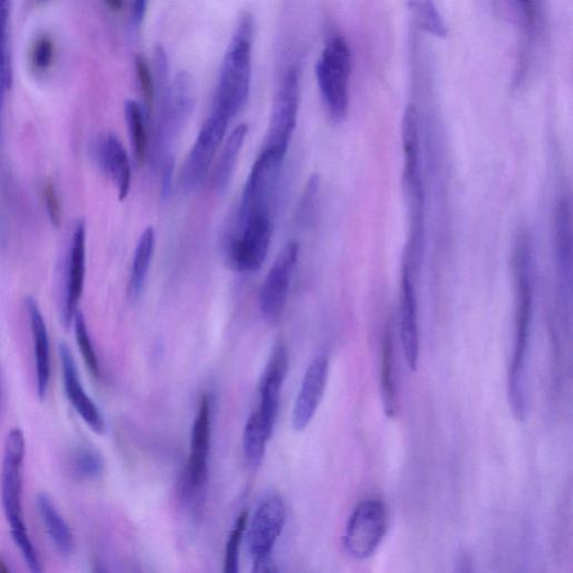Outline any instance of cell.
<instances>
[{
	"label": "cell",
	"instance_id": "cell-14",
	"mask_svg": "<svg viewBox=\"0 0 573 573\" xmlns=\"http://www.w3.org/2000/svg\"><path fill=\"white\" fill-rule=\"evenodd\" d=\"M330 373V358L322 353L311 360L301 382L293 409L291 423L296 432H303L321 404Z\"/></svg>",
	"mask_w": 573,
	"mask_h": 573
},
{
	"label": "cell",
	"instance_id": "cell-25",
	"mask_svg": "<svg viewBox=\"0 0 573 573\" xmlns=\"http://www.w3.org/2000/svg\"><path fill=\"white\" fill-rule=\"evenodd\" d=\"M125 118L137 162L144 163L149 152L147 115L135 100L125 103Z\"/></svg>",
	"mask_w": 573,
	"mask_h": 573
},
{
	"label": "cell",
	"instance_id": "cell-31",
	"mask_svg": "<svg viewBox=\"0 0 573 573\" xmlns=\"http://www.w3.org/2000/svg\"><path fill=\"white\" fill-rule=\"evenodd\" d=\"M248 527V513L243 512L230 534L225 558V572L237 573L239 571V554L244 532Z\"/></svg>",
	"mask_w": 573,
	"mask_h": 573
},
{
	"label": "cell",
	"instance_id": "cell-16",
	"mask_svg": "<svg viewBox=\"0 0 573 573\" xmlns=\"http://www.w3.org/2000/svg\"><path fill=\"white\" fill-rule=\"evenodd\" d=\"M59 351L65 389L70 403L93 433L96 435L106 434V422H104L101 411L82 387L70 347L66 343H61Z\"/></svg>",
	"mask_w": 573,
	"mask_h": 573
},
{
	"label": "cell",
	"instance_id": "cell-3",
	"mask_svg": "<svg viewBox=\"0 0 573 573\" xmlns=\"http://www.w3.org/2000/svg\"><path fill=\"white\" fill-rule=\"evenodd\" d=\"M352 68L347 42L335 35L328 42L317 66V76L325 107L335 122L346 118L348 112V81Z\"/></svg>",
	"mask_w": 573,
	"mask_h": 573
},
{
	"label": "cell",
	"instance_id": "cell-4",
	"mask_svg": "<svg viewBox=\"0 0 573 573\" xmlns=\"http://www.w3.org/2000/svg\"><path fill=\"white\" fill-rule=\"evenodd\" d=\"M274 233L272 215L238 217L236 231L227 247L231 266L240 273H254L263 267Z\"/></svg>",
	"mask_w": 573,
	"mask_h": 573
},
{
	"label": "cell",
	"instance_id": "cell-22",
	"mask_svg": "<svg viewBox=\"0 0 573 573\" xmlns=\"http://www.w3.org/2000/svg\"><path fill=\"white\" fill-rule=\"evenodd\" d=\"M156 234L152 228H147L141 234L133 260L128 293L133 300H137L145 288L151 260L153 256Z\"/></svg>",
	"mask_w": 573,
	"mask_h": 573
},
{
	"label": "cell",
	"instance_id": "cell-8",
	"mask_svg": "<svg viewBox=\"0 0 573 573\" xmlns=\"http://www.w3.org/2000/svg\"><path fill=\"white\" fill-rule=\"evenodd\" d=\"M87 228L83 220L76 224L64 260L60 317L62 325L72 326L83 293L85 277Z\"/></svg>",
	"mask_w": 573,
	"mask_h": 573
},
{
	"label": "cell",
	"instance_id": "cell-41",
	"mask_svg": "<svg viewBox=\"0 0 573 573\" xmlns=\"http://www.w3.org/2000/svg\"><path fill=\"white\" fill-rule=\"evenodd\" d=\"M4 96H5V94L0 92V121H2V110H3ZM0 123H2V122H0Z\"/></svg>",
	"mask_w": 573,
	"mask_h": 573
},
{
	"label": "cell",
	"instance_id": "cell-1",
	"mask_svg": "<svg viewBox=\"0 0 573 573\" xmlns=\"http://www.w3.org/2000/svg\"><path fill=\"white\" fill-rule=\"evenodd\" d=\"M527 237H520L514 252L516 286L515 340L508 374V400L514 413L524 412L526 402V367L532 318L531 253Z\"/></svg>",
	"mask_w": 573,
	"mask_h": 573
},
{
	"label": "cell",
	"instance_id": "cell-26",
	"mask_svg": "<svg viewBox=\"0 0 573 573\" xmlns=\"http://www.w3.org/2000/svg\"><path fill=\"white\" fill-rule=\"evenodd\" d=\"M381 399L386 414L393 419L397 412V394L393 377V347L390 334H386L381 345Z\"/></svg>",
	"mask_w": 573,
	"mask_h": 573
},
{
	"label": "cell",
	"instance_id": "cell-6",
	"mask_svg": "<svg viewBox=\"0 0 573 573\" xmlns=\"http://www.w3.org/2000/svg\"><path fill=\"white\" fill-rule=\"evenodd\" d=\"M388 529V511L379 498L362 501L353 511L345 530L344 548L349 557L362 560L371 557L381 545Z\"/></svg>",
	"mask_w": 573,
	"mask_h": 573
},
{
	"label": "cell",
	"instance_id": "cell-9",
	"mask_svg": "<svg viewBox=\"0 0 573 573\" xmlns=\"http://www.w3.org/2000/svg\"><path fill=\"white\" fill-rule=\"evenodd\" d=\"M230 119L211 112L204 123L183 165L181 181L186 190L196 188L210 170L221 147Z\"/></svg>",
	"mask_w": 573,
	"mask_h": 573
},
{
	"label": "cell",
	"instance_id": "cell-36",
	"mask_svg": "<svg viewBox=\"0 0 573 573\" xmlns=\"http://www.w3.org/2000/svg\"><path fill=\"white\" fill-rule=\"evenodd\" d=\"M253 571L259 573H272L277 572L278 569L273 562L272 557L257 559L253 561Z\"/></svg>",
	"mask_w": 573,
	"mask_h": 573
},
{
	"label": "cell",
	"instance_id": "cell-5",
	"mask_svg": "<svg viewBox=\"0 0 573 573\" xmlns=\"http://www.w3.org/2000/svg\"><path fill=\"white\" fill-rule=\"evenodd\" d=\"M287 151L265 146L245 183L238 217L272 215Z\"/></svg>",
	"mask_w": 573,
	"mask_h": 573
},
{
	"label": "cell",
	"instance_id": "cell-20",
	"mask_svg": "<svg viewBox=\"0 0 573 573\" xmlns=\"http://www.w3.org/2000/svg\"><path fill=\"white\" fill-rule=\"evenodd\" d=\"M402 142L404 150V184L416 186L421 184L420 158V115L415 107L410 104L402 119Z\"/></svg>",
	"mask_w": 573,
	"mask_h": 573
},
{
	"label": "cell",
	"instance_id": "cell-38",
	"mask_svg": "<svg viewBox=\"0 0 573 573\" xmlns=\"http://www.w3.org/2000/svg\"><path fill=\"white\" fill-rule=\"evenodd\" d=\"M148 0H134V20L140 24L145 18Z\"/></svg>",
	"mask_w": 573,
	"mask_h": 573
},
{
	"label": "cell",
	"instance_id": "cell-24",
	"mask_svg": "<svg viewBox=\"0 0 573 573\" xmlns=\"http://www.w3.org/2000/svg\"><path fill=\"white\" fill-rule=\"evenodd\" d=\"M273 433L265 426L256 411L252 412L243 432V452L248 462L256 467L263 462Z\"/></svg>",
	"mask_w": 573,
	"mask_h": 573
},
{
	"label": "cell",
	"instance_id": "cell-40",
	"mask_svg": "<svg viewBox=\"0 0 573 573\" xmlns=\"http://www.w3.org/2000/svg\"><path fill=\"white\" fill-rule=\"evenodd\" d=\"M10 571L8 564L5 563L4 559L0 557V573H8Z\"/></svg>",
	"mask_w": 573,
	"mask_h": 573
},
{
	"label": "cell",
	"instance_id": "cell-28",
	"mask_svg": "<svg viewBox=\"0 0 573 573\" xmlns=\"http://www.w3.org/2000/svg\"><path fill=\"white\" fill-rule=\"evenodd\" d=\"M103 456L89 446L77 448L70 458V470L73 478L81 481H92L101 478L104 472Z\"/></svg>",
	"mask_w": 573,
	"mask_h": 573
},
{
	"label": "cell",
	"instance_id": "cell-2",
	"mask_svg": "<svg viewBox=\"0 0 573 573\" xmlns=\"http://www.w3.org/2000/svg\"><path fill=\"white\" fill-rule=\"evenodd\" d=\"M254 19L244 13L229 44L214 100L213 112L230 121L245 106L252 72Z\"/></svg>",
	"mask_w": 573,
	"mask_h": 573
},
{
	"label": "cell",
	"instance_id": "cell-12",
	"mask_svg": "<svg viewBox=\"0 0 573 573\" xmlns=\"http://www.w3.org/2000/svg\"><path fill=\"white\" fill-rule=\"evenodd\" d=\"M287 518L284 500L276 494L266 496L257 505L249 527V549L253 560L272 555L283 534Z\"/></svg>",
	"mask_w": 573,
	"mask_h": 573
},
{
	"label": "cell",
	"instance_id": "cell-32",
	"mask_svg": "<svg viewBox=\"0 0 573 573\" xmlns=\"http://www.w3.org/2000/svg\"><path fill=\"white\" fill-rule=\"evenodd\" d=\"M55 43L49 36L38 37L32 48L31 61L37 72L47 71L55 60Z\"/></svg>",
	"mask_w": 573,
	"mask_h": 573
},
{
	"label": "cell",
	"instance_id": "cell-37",
	"mask_svg": "<svg viewBox=\"0 0 573 573\" xmlns=\"http://www.w3.org/2000/svg\"><path fill=\"white\" fill-rule=\"evenodd\" d=\"M517 7L523 12L526 21L530 23L535 14V0H516Z\"/></svg>",
	"mask_w": 573,
	"mask_h": 573
},
{
	"label": "cell",
	"instance_id": "cell-15",
	"mask_svg": "<svg viewBox=\"0 0 573 573\" xmlns=\"http://www.w3.org/2000/svg\"><path fill=\"white\" fill-rule=\"evenodd\" d=\"M289 356L287 347L277 344L270 356L262 381H260V405L256 410L266 427L274 433L278 419L280 394L287 377Z\"/></svg>",
	"mask_w": 573,
	"mask_h": 573
},
{
	"label": "cell",
	"instance_id": "cell-11",
	"mask_svg": "<svg viewBox=\"0 0 573 573\" xmlns=\"http://www.w3.org/2000/svg\"><path fill=\"white\" fill-rule=\"evenodd\" d=\"M299 254V244L289 241L278 253L262 290H260V309L271 322H277L287 303L293 276Z\"/></svg>",
	"mask_w": 573,
	"mask_h": 573
},
{
	"label": "cell",
	"instance_id": "cell-21",
	"mask_svg": "<svg viewBox=\"0 0 573 573\" xmlns=\"http://www.w3.org/2000/svg\"><path fill=\"white\" fill-rule=\"evenodd\" d=\"M36 503L50 541L61 555L70 557L73 552L75 540L66 519L46 494H39Z\"/></svg>",
	"mask_w": 573,
	"mask_h": 573
},
{
	"label": "cell",
	"instance_id": "cell-35",
	"mask_svg": "<svg viewBox=\"0 0 573 573\" xmlns=\"http://www.w3.org/2000/svg\"><path fill=\"white\" fill-rule=\"evenodd\" d=\"M320 188V179L311 176L308 181L306 190L300 200V206L298 210V219L301 222H306L311 218L312 210H314L317 195Z\"/></svg>",
	"mask_w": 573,
	"mask_h": 573
},
{
	"label": "cell",
	"instance_id": "cell-17",
	"mask_svg": "<svg viewBox=\"0 0 573 573\" xmlns=\"http://www.w3.org/2000/svg\"><path fill=\"white\" fill-rule=\"evenodd\" d=\"M400 334L408 367L411 371H415L419 367L421 349L419 307H416L411 271L408 267H404L401 279Z\"/></svg>",
	"mask_w": 573,
	"mask_h": 573
},
{
	"label": "cell",
	"instance_id": "cell-18",
	"mask_svg": "<svg viewBox=\"0 0 573 573\" xmlns=\"http://www.w3.org/2000/svg\"><path fill=\"white\" fill-rule=\"evenodd\" d=\"M94 159L100 169L113 180L121 200H124L130 190L131 167L128 152L115 134L99 138L94 145Z\"/></svg>",
	"mask_w": 573,
	"mask_h": 573
},
{
	"label": "cell",
	"instance_id": "cell-33",
	"mask_svg": "<svg viewBox=\"0 0 573 573\" xmlns=\"http://www.w3.org/2000/svg\"><path fill=\"white\" fill-rule=\"evenodd\" d=\"M136 73L140 85V90L145 101V112L147 117L150 116L153 107L156 96V85L153 76L150 72L149 67L145 58L138 56L136 58Z\"/></svg>",
	"mask_w": 573,
	"mask_h": 573
},
{
	"label": "cell",
	"instance_id": "cell-7",
	"mask_svg": "<svg viewBox=\"0 0 573 573\" xmlns=\"http://www.w3.org/2000/svg\"><path fill=\"white\" fill-rule=\"evenodd\" d=\"M24 456V434L12 429L5 439L2 468V501L12 534L27 531L22 507Z\"/></svg>",
	"mask_w": 573,
	"mask_h": 573
},
{
	"label": "cell",
	"instance_id": "cell-10",
	"mask_svg": "<svg viewBox=\"0 0 573 573\" xmlns=\"http://www.w3.org/2000/svg\"><path fill=\"white\" fill-rule=\"evenodd\" d=\"M211 437L213 400L210 396L204 394L192 428L191 452L185 478V491L188 497L199 496L207 483Z\"/></svg>",
	"mask_w": 573,
	"mask_h": 573
},
{
	"label": "cell",
	"instance_id": "cell-27",
	"mask_svg": "<svg viewBox=\"0 0 573 573\" xmlns=\"http://www.w3.org/2000/svg\"><path fill=\"white\" fill-rule=\"evenodd\" d=\"M10 0H0V92L5 94L13 84L9 36Z\"/></svg>",
	"mask_w": 573,
	"mask_h": 573
},
{
	"label": "cell",
	"instance_id": "cell-34",
	"mask_svg": "<svg viewBox=\"0 0 573 573\" xmlns=\"http://www.w3.org/2000/svg\"><path fill=\"white\" fill-rule=\"evenodd\" d=\"M43 196L51 226L60 228L62 222V205L56 185L47 182L43 188Z\"/></svg>",
	"mask_w": 573,
	"mask_h": 573
},
{
	"label": "cell",
	"instance_id": "cell-23",
	"mask_svg": "<svg viewBox=\"0 0 573 573\" xmlns=\"http://www.w3.org/2000/svg\"><path fill=\"white\" fill-rule=\"evenodd\" d=\"M248 125H239L227 139L215 172V186L224 192L229 186L236 171L239 156L248 135Z\"/></svg>",
	"mask_w": 573,
	"mask_h": 573
},
{
	"label": "cell",
	"instance_id": "cell-29",
	"mask_svg": "<svg viewBox=\"0 0 573 573\" xmlns=\"http://www.w3.org/2000/svg\"><path fill=\"white\" fill-rule=\"evenodd\" d=\"M409 8L422 30L436 37L447 36L446 24L433 0H409Z\"/></svg>",
	"mask_w": 573,
	"mask_h": 573
},
{
	"label": "cell",
	"instance_id": "cell-19",
	"mask_svg": "<svg viewBox=\"0 0 573 573\" xmlns=\"http://www.w3.org/2000/svg\"><path fill=\"white\" fill-rule=\"evenodd\" d=\"M25 305L34 344L37 393L38 398L43 401L46 397L50 379L49 340L37 301L33 297H27Z\"/></svg>",
	"mask_w": 573,
	"mask_h": 573
},
{
	"label": "cell",
	"instance_id": "cell-30",
	"mask_svg": "<svg viewBox=\"0 0 573 573\" xmlns=\"http://www.w3.org/2000/svg\"><path fill=\"white\" fill-rule=\"evenodd\" d=\"M75 326V333L78 346L80 348V352L82 353L85 366L89 370V373L94 377H100V366L98 356L95 354L87 322L84 320V317L81 311H78L73 321Z\"/></svg>",
	"mask_w": 573,
	"mask_h": 573
},
{
	"label": "cell",
	"instance_id": "cell-13",
	"mask_svg": "<svg viewBox=\"0 0 573 573\" xmlns=\"http://www.w3.org/2000/svg\"><path fill=\"white\" fill-rule=\"evenodd\" d=\"M299 75L295 68L284 77L275 99L266 146L287 151L297 125L300 101Z\"/></svg>",
	"mask_w": 573,
	"mask_h": 573
},
{
	"label": "cell",
	"instance_id": "cell-39",
	"mask_svg": "<svg viewBox=\"0 0 573 573\" xmlns=\"http://www.w3.org/2000/svg\"><path fill=\"white\" fill-rule=\"evenodd\" d=\"M104 2H106L111 9L118 11L123 8L124 0H104Z\"/></svg>",
	"mask_w": 573,
	"mask_h": 573
}]
</instances>
